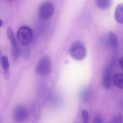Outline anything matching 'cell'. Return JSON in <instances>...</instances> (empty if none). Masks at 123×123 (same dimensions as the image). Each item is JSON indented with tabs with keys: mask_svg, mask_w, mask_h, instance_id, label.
Masks as SVG:
<instances>
[{
	"mask_svg": "<svg viewBox=\"0 0 123 123\" xmlns=\"http://www.w3.org/2000/svg\"><path fill=\"white\" fill-rule=\"evenodd\" d=\"M17 38L20 45L24 46H28L32 42L33 31L31 28L27 26L21 27L17 32Z\"/></svg>",
	"mask_w": 123,
	"mask_h": 123,
	"instance_id": "obj_1",
	"label": "cell"
},
{
	"mask_svg": "<svg viewBox=\"0 0 123 123\" xmlns=\"http://www.w3.org/2000/svg\"><path fill=\"white\" fill-rule=\"evenodd\" d=\"M51 69V60L48 56L45 55L42 57L37 63L35 68V72L40 76H47L50 73Z\"/></svg>",
	"mask_w": 123,
	"mask_h": 123,
	"instance_id": "obj_2",
	"label": "cell"
},
{
	"mask_svg": "<svg viewBox=\"0 0 123 123\" xmlns=\"http://www.w3.org/2000/svg\"><path fill=\"white\" fill-rule=\"evenodd\" d=\"M71 57L77 60H82L86 55V50L84 45L81 42L76 41L72 44L69 50Z\"/></svg>",
	"mask_w": 123,
	"mask_h": 123,
	"instance_id": "obj_3",
	"label": "cell"
},
{
	"mask_svg": "<svg viewBox=\"0 0 123 123\" xmlns=\"http://www.w3.org/2000/svg\"><path fill=\"white\" fill-rule=\"evenodd\" d=\"M55 6L50 1H45L41 4L39 7V16L43 19H50L52 16L55 12Z\"/></svg>",
	"mask_w": 123,
	"mask_h": 123,
	"instance_id": "obj_4",
	"label": "cell"
},
{
	"mask_svg": "<svg viewBox=\"0 0 123 123\" xmlns=\"http://www.w3.org/2000/svg\"><path fill=\"white\" fill-rule=\"evenodd\" d=\"M28 110L24 105H18L14 110L13 118L17 123H23L26 121L28 118Z\"/></svg>",
	"mask_w": 123,
	"mask_h": 123,
	"instance_id": "obj_5",
	"label": "cell"
},
{
	"mask_svg": "<svg viewBox=\"0 0 123 123\" xmlns=\"http://www.w3.org/2000/svg\"><path fill=\"white\" fill-rule=\"evenodd\" d=\"M7 35L12 47V56L14 59L17 60L19 58L20 50L19 48L16 40L11 27H9L7 29Z\"/></svg>",
	"mask_w": 123,
	"mask_h": 123,
	"instance_id": "obj_6",
	"label": "cell"
},
{
	"mask_svg": "<svg viewBox=\"0 0 123 123\" xmlns=\"http://www.w3.org/2000/svg\"><path fill=\"white\" fill-rule=\"evenodd\" d=\"M111 69L110 66H107L105 70L103 79L102 84L105 89H109L111 86Z\"/></svg>",
	"mask_w": 123,
	"mask_h": 123,
	"instance_id": "obj_7",
	"label": "cell"
},
{
	"mask_svg": "<svg viewBox=\"0 0 123 123\" xmlns=\"http://www.w3.org/2000/svg\"><path fill=\"white\" fill-rule=\"evenodd\" d=\"M115 18L118 23L123 24V3L120 4L116 6L115 11Z\"/></svg>",
	"mask_w": 123,
	"mask_h": 123,
	"instance_id": "obj_8",
	"label": "cell"
},
{
	"mask_svg": "<svg viewBox=\"0 0 123 123\" xmlns=\"http://www.w3.org/2000/svg\"><path fill=\"white\" fill-rule=\"evenodd\" d=\"M2 66L4 71V77L5 79H8L10 77V74L9 71V61L7 56H3L1 60Z\"/></svg>",
	"mask_w": 123,
	"mask_h": 123,
	"instance_id": "obj_9",
	"label": "cell"
},
{
	"mask_svg": "<svg viewBox=\"0 0 123 123\" xmlns=\"http://www.w3.org/2000/svg\"><path fill=\"white\" fill-rule=\"evenodd\" d=\"M113 81L116 86L123 90V73H118L115 74Z\"/></svg>",
	"mask_w": 123,
	"mask_h": 123,
	"instance_id": "obj_10",
	"label": "cell"
},
{
	"mask_svg": "<svg viewBox=\"0 0 123 123\" xmlns=\"http://www.w3.org/2000/svg\"><path fill=\"white\" fill-rule=\"evenodd\" d=\"M95 4L100 9H107L111 6L113 1L111 0H97Z\"/></svg>",
	"mask_w": 123,
	"mask_h": 123,
	"instance_id": "obj_11",
	"label": "cell"
},
{
	"mask_svg": "<svg viewBox=\"0 0 123 123\" xmlns=\"http://www.w3.org/2000/svg\"><path fill=\"white\" fill-rule=\"evenodd\" d=\"M91 95V91L88 88H85L81 92L80 95L82 101L84 102H88L90 99Z\"/></svg>",
	"mask_w": 123,
	"mask_h": 123,
	"instance_id": "obj_12",
	"label": "cell"
},
{
	"mask_svg": "<svg viewBox=\"0 0 123 123\" xmlns=\"http://www.w3.org/2000/svg\"><path fill=\"white\" fill-rule=\"evenodd\" d=\"M109 37L112 47L114 48H116L117 45V38L116 34L112 31H110L109 32Z\"/></svg>",
	"mask_w": 123,
	"mask_h": 123,
	"instance_id": "obj_13",
	"label": "cell"
},
{
	"mask_svg": "<svg viewBox=\"0 0 123 123\" xmlns=\"http://www.w3.org/2000/svg\"><path fill=\"white\" fill-rule=\"evenodd\" d=\"M110 123H123V116L121 115L114 116L111 121Z\"/></svg>",
	"mask_w": 123,
	"mask_h": 123,
	"instance_id": "obj_14",
	"label": "cell"
},
{
	"mask_svg": "<svg viewBox=\"0 0 123 123\" xmlns=\"http://www.w3.org/2000/svg\"><path fill=\"white\" fill-rule=\"evenodd\" d=\"M93 123H104L102 116L99 113L95 114L93 119Z\"/></svg>",
	"mask_w": 123,
	"mask_h": 123,
	"instance_id": "obj_15",
	"label": "cell"
},
{
	"mask_svg": "<svg viewBox=\"0 0 123 123\" xmlns=\"http://www.w3.org/2000/svg\"><path fill=\"white\" fill-rule=\"evenodd\" d=\"M82 116L84 123H88L89 116L88 112L86 110H82Z\"/></svg>",
	"mask_w": 123,
	"mask_h": 123,
	"instance_id": "obj_16",
	"label": "cell"
},
{
	"mask_svg": "<svg viewBox=\"0 0 123 123\" xmlns=\"http://www.w3.org/2000/svg\"><path fill=\"white\" fill-rule=\"evenodd\" d=\"M119 65L123 70V56L120 58L119 61Z\"/></svg>",
	"mask_w": 123,
	"mask_h": 123,
	"instance_id": "obj_17",
	"label": "cell"
},
{
	"mask_svg": "<svg viewBox=\"0 0 123 123\" xmlns=\"http://www.w3.org/2000/svg\"><path fill=\"white\" fill-rule=\"evenodd\" d=\"M3 57V54H2V51L1 49L0 48V61H1V59L2 57Z\"/></svg>",
	"mask_w": 123,
	"mask_h": 123,
	"instance_id": "obj_18",
	"label": "cell"
},
{
	"mask_svg": "<svg viewBox=\"0 0 123 123\" xmlns=\"http://www.w3.org/2000/svg\"><path fill=\"white\" fill-rule=\"evenodd\" d=\"M3 21L0 19V27L2 26V25H3Z\"/></svg>",
	"mask_w": 123,
	"mask_h": 123,
	"instance_id": "obj_19",
	"label": "cell"
},
{
	"mask_svg": "<svg viewBox=\"0 0 123 123\" xmlns=\"http://www.w3.org/2000/svg\"><path fill=\"white\" fill-rule=\"evenodd\" d=\"M121 108L123 110V100L121 101Z\"/></svg>",
	"mask_w": 123,
	"mask_h": 123,
	"instance_id": "obj_20",
	"label": "cell"
}]
</instances>
